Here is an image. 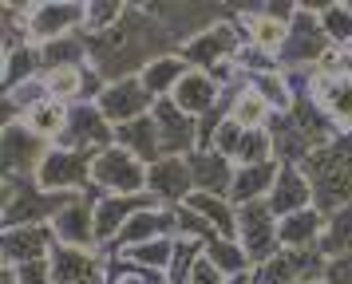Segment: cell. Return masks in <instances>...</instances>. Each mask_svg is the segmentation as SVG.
<instances>
[{
  "instance_id": "6da1fadb",
  "label": "cell",
  "mask_w": 352,
  "mask_h": 284,
  "mask_svg": "<svg viewBox=\"0 0 352 284\" xmlns=\"http://www.w3.org/2000/svg\"><path fill=\"white\" fill-rule=\"evenodd\" d=\"M87 44H91V67L107 83L143 75L155 60L178 51V40L162 28L159 16L151 12V8H131V4L111 32L87 36Z\"/></svg>"
},
{
  "instance_id": "7a4b0ae2",
  "label": "cell",
  "mask_w": 352,
  "mask_h": 284,
  "mask_svg": "<svg viewBox=\"0 0 352 284\" xmlns=\"http://www.w3.org/2000/svg\"><path fill=\"white\" fill-rule=\"evenodd\" d=\"M340 130L329 123V115L320 110V103L313 95H297L293 110L273 115L270 123V139H273V154L281 166H301L305 158L320 150L324 142H333Z\"/></svg>"
},
{
  "instance_id": "3957f363",
  "label": "cell",
  "mask_w": 352,
  "mask_h": 284,
  "mask_svg": "<svg viewBox=\"0 0 352 284\" xmlns=\"http://www.w3.org/2000/svg\"><path fill=\"white\" fill-rule=\"evenodd\" d=\"M301 174L313 186V209L324 217L352 205V130H340L333 142L313 150L301 162Z\"/></svg>"
},
{
  "instance_id": "277c9868",
  "label": "cell",
  "mask_w": 352,
  "mask_h": 284,
  "mask_svg": "<svg viewBox=\"0 0 352 284\" xmlns=\"http://www.w3.org/2000/svg\"><path fill=\"white\" fill-rule=\"evenodd\" d=\"M76 193H48L36 186V178H4V193H0V221L4 229H20V225H52V217L72 202Z\"/></svg>"
},
{
  "instance_id": "5b68a950",
  "label": "cell",
  "mask_w": 352,
  "mask_h": 284,
  "mask_svg": "<svg viewBox=\"0 0 352 284\" xmlns=\"http://www.w3.org/2000/svg\"><path fill=\"white\" fill-rule=\"evenodd\" d=\"M333 51L329 44V36L320 28V16L309 12L305 4H297V16H293V24H289V36L281 51H277V63H281V71H301V67H317L324 56Z\"/></svg>"
},
{
  "instance_id": "8992f818",
  "label": "cell",
  "mask_w": 352,
  "mask_h": 284,
  "mask_svg": "<svg viewBox=\"0 0 352 284\" xmlns=\"http://www.w3.org/2000/svg\"><path fill=\"white\" fill-rule=\"evenodd\" d=\"M91 182L99 193H119V198L146 193V162H139L123 146H107L91 162Z\"/></svg>"
},
{
  "instance_id": "52a82bcc",
  "label": "cell",
  "mask_w": 352,
  "mask_h": 284,
  "mask_svg": "<svg viewBox=\"0 0 352 284\" xmlns=\"http://www.w3.org/2000/svg\"><path fill=\"white\" fill-rule=\"evenodd\" d=\"M91 162H96V154H76V150L52 146L48 158L36 170V186L48 189V193H87V189H96Z\"/></svg>"
},
{
  "instance_id": "ba28073f",
  "label": "cell",
  "mask_w": 352,
  "mask_h": 284,
  "mask_svg": "<svg viewBox=\"0 0 352 284\" xmlns=\"http://www.w3.org/2000/svg\"><path fill=\"white\" fill-rule=\"evenodd\" d=\"M60 150H76V154H99L115 146V126L103 119V110L96 103H76L67 110V126L64 134L56 139Z\"/></svg>"
},
{
  "instance_id": "9c48e42d",
  "label": "cell",
  "mask_w": 352,
  "mask_h": 284,
  "mask_svg": "<svg viewBox=\"0 0 352 284\" xmlns=\"http://www.w3.org/2000/svg\"><path fill=\"white\" fill-rule=\"evenodd\" d=\"M281 221L273 217L270 202H250V205H238V245L250 252V261L265 265L273 252L281 249Z\"/></svg>"
},
{
  "instance_id": "30bf717a",
  "label": "cell",
  "mask_w": 352,
  "mask_h": 284,
  "mask_svg": "<svg viewBox=\"0 0 352 284\" xmlns=\"http://www.w3.org/2000/svg\"><path fill=\"white\" fill-rule=\"evenodd\" d=\"M87 24V4L76 0H48V4H28V40L36 47L76 36Z\"/></svg>"
},
{
  "instance_id": "8fae6325",
  "label": "cell",
  "mask_w": 352,
  "mask_h": 284,
  "mask_svg": "<svg viewBox=\"0 0 352 284\" xmlns=\"http://www.w3.org/2000/svg\"><path fill=\"white\" fill-rule=\"evenodd\" d=\"M96 198H99V189L76 193V198H72V202L52 217V237H56V245H72V249H99V237H96Z\"/></svg>"
},
{
  "instance_id": "7c38bea8",
  "label": "cell",
  "mask_w": 352,
  "mask_h": 284,
  "mask_svg": "<svg viewBox=\"0 0 352 284\" xmlns=\"http://www.w3.org/2000/svg\"><path fill=\"white\" fill-rule=\"evenodd\" d=\"M52 142L32 134L24 123H12L0 130V162H4V178H36L40 162L48 158Z\"/></svg>"
},
{
  "instance_id": "4fadbf2b",
  "label": "cell",
  "mask_w": 352,
  "mask_h": 284,
  "mask_svg": "<svg viewBox=\"0 0 352 284\" xmlns=\"http://www.w3.org/2000/svg\"><path fill=\"white\" fill-rule=\"evenodd\" d=\"M241 44H245V40L238 36V24L222 20V24H214V28L198 32L194 40H186V44L178 47V56L190 63L194 71H210V67H218V63L234 60Z\"/></svg>"
},
{
  "instance_id": "5bb4252c",
  "label": "cell",
  "mask_w": 352,
  "mask_h": 284,
  "mask_svg": "<svg viewBox=\"0 0 352 284\" xmlns=\"http://www.w3.org/2000/svg\"><path fill=\"white\" fill-rule=\"evenodd\" d=\"M324 257L317 249H277L265 265L254 268V284H301V281H324Z\"/></svg>"
},
{
  "instance_id": "9a60e30c",
  "label": "cell",
  "mask_w": 352,
  "mask_h": 284,
  "mask_svg": "<svg viewBox=\"0 0 352 284\" xmlns=\"http://www.w3.org/2000/svg\"><path fill=\"white\" fill-rule=\"evenodd\" d=\"M56 284H107V268L111 257L103 249H72V245H56L48 257Z\"/></svg>"
},
{
  "instance_id": "2e32d148",
  "label": "cell",
  "mask_w": 352,
  "mask_h": 284,
  "mask_svg": "<svg viewBox=\"0 0 352 284\" xmlns=\"http://www.w3.org/2000/svg\"><path fill=\"white\" fill-rule=\"evenodd\" d=\"M155 95L143 87V79H119V83H107V91L99 95L96 107L103 110V119L111 126H127L135 123V119H146L151 110H155Z\"/></svg>"
},
{
  "instance_id": "e0dca14e",
  "label": "cell",
  "mask_w": 352,
  "mask_h": 284,
  "mask_svg": "<svg viewBox=\"0 0 352 284\" xmlns=\"http://www.w3.org/2000/svg\"><path fill=\"white\" fill-rule=\"evenodd\" d=\"M151 119L159 126L162 158H190L198 150V119H190L175 99H159Z\"/></svg>"
},
{
  "instance_id": "ac0fdd59",
  "label": "cell",
  "mask_w": 352,
  "mask_h": 284,
  "mask_svg": "<svg viewBox=\"0 0 352 284\" xmlns=\"http://www.w3.org/2000/svg\"><path fill=\"white\" fill-rule=\"evenodd\" d=\"M293 16H297V4H265V8H250V12H238V24L245 28V40L257 47H265V51H281L289 36V24H293Z\"/></svg>"
},
{
  "instance_id": "d6986e66",
  "label": "cell",
  "mask_w": 352,
  "mask_h": 284,
  "mask_svg": "<svg viewBox=\"0 0 352 284\" xmlns=\"http://www.w3.org/2000/svg\"><path fill=\"white\" fill-rule=\"evenodd\" d=\"M146 193L166 209L186 205V198L194 193L190 158H159L155 166H146Z\"/></svg>"
},
{
  "instance_id": "ffe728a7",
  "label": "cell",
  "mask_w": 352,
  "mask_h": 284,
  "mask_svg": "<svg viewBox=\"0 0 352 284\" xmlns=\"http://www.w3.org/2000/svg\"><path fill=\"white\" fill-rule=\"evenodd\" d=\"M151 205H159L151 193H135V198H119V193H99L96 198V237H99V249L107 252L115 245V237L131 225L135 213H143Z\"/></svg>"
},
{
  "instance_id": "44dd1931",
  "label": "cell",
  "mask_w": 352,
  "mask_h": 284,
  "mask_svg": "<svg viewBox=\"0 0 352 284\" xmlns=\"http://www.w3.org/2000/svg\"><path fill=\"white\" fill-rule=\"evenodd\" d=\"M151 12L159 16L162 28L178 40V47L186 44V40H194L198 32H206V28H214V24L226 20V12L218 4H155Z\"/></svg>"
},
{
  "instance_id": "7402d4cb",
  "label": "cell",
  "mask_w": 352,
  "mask_h": 284,
  "mask_svg": "<svg viewBox=\"0 0 352 284\" xmlns=\"http://www.w3.org/2000/svg\"><path fill=\"white\" fill-rule=\"evenodd\" d=\"M52 249H56L52 225H20V229H4L0 233V252H4V265L8 268L48 261Z\"/></svg>"
},
{
  "instance_id": "603a6c76",
  "label": "cell",
  "mask_w": 352,
  "mask_h": 284,
  "mask_svg": "<svg viewBox=\"0 0 352 284\" xmlns=\"http://www.w3.org/2000/svg\"><path fill=\"white\" fill-rule=\"evenodd\" d=\"M159 237H178V217H175V209H166V205H151V209L131 217V225L115 237V245L107 252L115 257V252L131 249V245H146V241H159Z\"/></svg>"
},
{
  "instance_id": "cb8c5ba5",
  "label": "cell",
  "mask_w": 352,
  "mask_h": 284,
  "mask_svg": "<svg viewBox=\"0 0 352 284\" xmlns=\"http://www.w3.org/2000/svg\"><path fill=\"white\" fill-rule=\"evenodd\" d=\"M190 174H194V193H214V198H230L238 166L218 150H194L190 154Z\"/></svg>"
},
{
  "instance_id": "d4e9b609",
  "label": "cell",
  "mask_w": 352,
  "mask_h": 284,
  "mask_svg": "<svg viewBox=\"0 0 352 284\" xmlns=\"http://www.w3.org/2000/svg\"><path fill=\"white\" fill-rule=\"evenodd\" d=\"M265 202H270L277 221L293 217L301 209H313V186H309V178L301 174V166H281V174H277V182H273Z\"/></svg>"
},
{
  "instance_id": "484cf974",
  "label": "cell",
  "mask_w": 352,
  "mask_h": 284,
  "mask_svg": "<svg viewBox=\"0 0 352 284\" xmlns=\"http://www.w3.org/2000/svg\"><path fill=\"white\" fill-rule=\"evenodd\" d=\"M222 95L226 91L206 75V71H186V79L175 87V95H170V99H175V103L186 110L190 119H206L210 110L218 107V99H222Z\"/></svg>"
},
{
  "instance_id": "4316f807",
  "label": "cell",
  "mask_w": 352,
  "mask_h": 284,
  "mask_svg": "<svg viewBox=\"0 0 352 284\" xmlns=\"http://www.w3.org/2000/svg\"><path fill=\"white\" fill-rule=\"evenodd\" d=\"M281 174V162H257V166H238V178H234V189H230V202L234 205H250V202H265L270 198L273 182Z\"/></svg>"
},
{
  "instance_id": "83f0119b",
  "label": "cell",
  "mask_w": 352,
  "mask_h": 284,
  "mask_svg": "<svg viewBox=\"0 0 352 284\" xmlns=\"http://www.w3.org/2000/svg\"><path fill=\"white\" fill-rule=\"evenodd\" d=\"M115 146L131 150V154L139 158V162H146V166H155L162 158L159 126H155L151 115H146V119H135V123H127V126H115Z\"/></svg>"
},
{
  "instance_id": "f1b7e54d",
  "label": "cell",
  "mask_w": 352,
  "mask_h": 284,
  "mask_svg": "<svg viewBox=\"0 0 352 284\" xmlns=\"http://www.w3.org/2000/svg\"><path fill=\"white\" fill-rule=\"evenodd\" d=\"M281 249H297V252H309L317 249L320 252V233H324V213L320 209H301L293 217H281Z\"/></svg>"
},
{
  "instance_id": "f546056e",
  "label": "cell",
  "mask_w": 352,
  "mask_h": 284,
  "mask_svg": "<svg viewBox=\"0 0 352 284\" xmlns=\"http://www.w3.org/2000/svg\"><path fill=\"white\" fill-rule=\"evenodd\" d=\"M194 213H202L210 221V229L218 237H230V241H238V205L230 202V198H214V193H190L186 198Z\"/></svg>"
},
{
  "instance_id": "4dcf8cb0",
  "label": "cell",
  "mask_w": 352,
  "mask_h": 284,
  "mask_svg": "<svg viewBox=\"0 0 352 284\" xmlns=\"http://www.w3.org/2000/svg\"><path fill=\"white\" fill-rule=\"evenodd\" d=\"M186 71H194V67L175 51V56H162V60H155L139 79H143V87L155 95V99H170V95H175V87L186 79Z\"/></svg>"
},
{
  "instance_id": "1f68e13d",
  "label": "cell",
  "mask_w": 352,
  "mask_h": 284,
  "mask_svg": "<svg viewBox=\"0 0 352 284\" xmlns=\"http://www.w3.org/2000/svg\"><path fill=\"white\" fill-rule=\"evenodd\" d=\"M175 245H178V237H159V241H146V245H131V249L115 252V257L127 261L131 268L162 272V276H166V268H170V261H175Z\"/></svg>"
},
{
  "instance_id": "d6a6232c",
  "label": "cell",
  "mask_w": 352,
  "mask_h": 284,
  "mask_svg": "<svg viewBox=\"0 0 352 284\" xmlns=\"http://www.w3.org/2000/svg\"><path fill=\"white\" fill-rule=\"evenodd\" d=\"M40 60H44V71L83 67V63H91V44H87V36H83V32H76V36H64V40L44 44V47H40Z\"/></svg>"
},
{
  "instance_id": "836d02e7",
  "label": "cell",
  "mask_w": 352,
  "mask_h": 284,
  "mask_svg": "<svg viewBox=\"0 0 352 284\" xmlns=\"http://www.w3.org/2000/svg\"><path fill=\"white\" fill-rule=\"evenodd\" d=\"M40 75H44V60H40V47L36 44H24L4 56V95L24 87V83H36Z\"/></svg>"
},
{
  "instance_id": "e575fe53",
  "label": "cell",
  "mask_w": 352,
  "mask_h": 284,
  "mask_svg": "<svg viewBox=\"0 0 352 284\" xmlns=\"http://www.w3.org/2000/svg\"><path fill=\"white\" fill-rule=\"evenodd\" d=\"M230 119L241 126V130H270L273 123V107L261 99V95L245 83L238 95H234V110H230Z\"/></svg>"
},
{
  "instance_id": "d590c367",
  "label": "cell",
  "mask_w": 352,
  "mask_h": 284,
  "mask_svg": "<svg viewBox=\"0 0 352 284\" xmlns=\"http://www.w3.org/2000/svg\"><path fill=\"white\" fill-rule=\"evenodd\" d=\"M67 110L72 107H64V103H56V99H44V103H36L20 123L28 126L32 134H40L44 142H52L56 146V139L64 134V126H67Z\"/></svg>"
},
{
  "instance_id": "8d00e7d4",
  "label": "cell",
  "mask_w": 352,
  "mask_h": 284,
  "mask_svg": "<svg viewBox=\"0 0 352 284\" xmlns=\"http://www.w3.org/2000/svg\"><path fill=\"white\" fill-rule=\"evenodd\" d=\"M352 252V205L336 209L324 217V233H320V257L333 261V257H344Z\"/></svg>"
},
{
  "instance_id": "74e56055",
  "label": "cell",
  "mask_w": 352,
  "mask_h": 284,
  "mask_svg": "<svg viewBox=\"0 0 352 284\" xmlns=\"http://www.w3.org/2000/svg\"><path fill=\"white\" fill-rule=\"evenodd\" d=\"M202 257H206V261H214V265L222 268L226 276L254 272V261H250V252L241 249L238 241H230V237H214L210 245H202Z\"/></svg>"
},
{
  "instance_id": "f35d334b",
  "label": "cell",
  "mask_w": 352,
  "mask_h": 284,
  "mask_svg": "<svg viewBox=\"0 0 352 284\" xmlns=\"http://www.w3.org/2000/svg\"><path fill=\"white\" fill-rule=\"evenodd\" d=\"M87 67V63H83ZM83 67H60V71H44V91L48 99L64 103V107H76L83 103Z\"/></svg>"
},
{
  "instance_id": "ab89813d",
  "label": "cell",
  "mask_w": 352,
  "mask_h": 284,
  "mask_svg": "<svg viewBox=\"0 0 352 284\" xmlns=\"http://www.w3.org/2000/svg\"><path fill=\"white\" fill-rule=\"evenodd\" d=\"M320 28H324V36H329V44L336 47V51H352V8L349 4H320Z\"/></svg>"
},
{
  "instance_id": "60d3db41",
  "label": "cell",
  "mask_w": 352,
  "mask_h": 284,
  "mask_svg": "<svg viewBox=\"0 0 352 284\" xmlns=\"http://www.w3.org/2000/svg\"><path fill=\"white\" fill-rule=\"evenodd\" d=\"M250 87H254L265 103L273 107V115H285V110H293V103H297V95H293V87H289V75L285 71H270V75H257L250 79Z\"/></svg>"
},
{
  "instance_id": "b9f144b4",
  "label": "cell",
  "mask_w": 352,
  "mask_h": 284,
  "mask_svg": "<svg viewBox=\"0 0 352 284\" xmlns=\"http://www.w3.org/2000/svg\"><path fill=\"white\" fill-rule=\"evenodd\" d=\"M234 67H238L245 79H257V75H270V71H281L277 56H273V51H265V47L250 44V40L238 47V56H234Z\"/></svg>"
},
{
  "instance_id": "7bdbcfd3",
  "label": "cell",
  "mask_w": 352,
  "mask_h": 284,
  "mask_svg": "<svg viewBox=\"0 0 352 284\" xmlns=\"http://www.w3.org/2000/svg\"><path fill=\"white\" fill-rule=\"evenodd\" d=\"M273 139L270 130H245L241 134V146L234 154V166H257V162H273Z\"/></svg>"
},
{
  "instance_id": "ee69618b",
  "label": "cell",
  "mask_w": 352,
  "mask_h": 284,
  "mask_svg": "<svg viewBox=\"0 0 352 284\" xmlns=\"http://www.w3.org/2000/svg\"><path fill=\"white\" fill-rule=\"evenodd\" d=\"M127 12V4H115V0H96V4H87V24H83V36H103V32H111L119 20Z\"/></svg>"
},
{
  "instance_id": "f6af8a7d",
  "label": "cell",
  "mask_w": 352,
  "mask_h": 284,
  "mask_svg": "<svg viewBox=\"0 0 352 284\" xmlns=\"http://www.w3.org/2000/svg\"><path fill=\"white\" fill-rule=\"evenodd\" d=\"M175 217H178V237H186V241H198V245H210L214 241V229H210V221L202 213H194L190 205H175Z\"/></svg>"
},
{
  "instance_id": "bcb514c9",
  "label": "cell",
  "mask_w": 352,
  "mask_h": 284,
  "mask_svg": "<svg viewBox=\"0 0 352 284\" xmlns=\"http://www.w3.org/2000/svg\"><path fill=\"white\" fill-rule=\"evenodd\" d=\"M241 134H245V130H241L234 119H226V123L218 126L214 142H210V150H218V154H226L230 162H234V154H238V146H241Z\"/></svg>"
},
{
  "instance_id": "7dc6e473",
  "label": "cell",
  "mask_w": 352,
  "mask_h": 284,
  "mask_svg": "<svg viewBox=\"0 0 352 284\" xmlns=\"http://www.w3.org/2000/svg\"><path fill=\"white\" fill-rule=\"evenodd\" d=\"M16 281L20 284H56L48 261H32V265H20L16 268Z\"/></svg>"
},
{
  "instance_id": "c3c4849f",
  "label": "cell",
  "mask_w": 352,
  "mask_h": 284,
  "mask_svg": "<svg viewBox=\"0 0 352 284\" xmlns=\"http://www.w3.org/2000/svg\"><path fill=\"white\" fill-rule=\"evenodd\" d=\"M324 284H352V252L333 257V261L324 265Z\"/></svg>"
},
{
  "instance_id": "681fc988",
  "label": "cell",
  "mask_w": 352,
  "mask_h": 284,
  "mask_svg": "<svg viewBox=\"0 0 352 284\" xmlns=\"http://www.w3.org/2000/svg\"><path fill=\"white\" fill-rule=\"evenodd\" d=\"M190 284H226V272L214 265V261L198 257V265H194V272H190Z\"/></svg>"
},
{
  "instance_id": "f907efd6",
  "label": "cell",
  "mask_w": 352,
  "mask_h": 284,
  "mask_svg": "<svg viewBox=\"0 0 352 284\" xmlns=\"http://www.w3.org/2000/svg\"><path fill=\"white\" fill-rule=\"evenodd\" d=\"M0 284H20L16 281V268H8V265L0 268Z\"/></svg>"
},
{
  "instance_id": "816d5d0a",
  "label": "cell",
  "mask_w": 352,
  "mask_h": 284,
  "mask_svg": "<svg viewBox=\"0 0 352 284\" xmlns=\"http://www.w3.org/2000/svg\"><path fill=\"white\" fill-rule=\"evenodd\" d=\"M226 284H254V272H241V276H226Z\"/></svg>"
},
{
  "instance_id": "f5cc1de1",
  "label": "cell",
  "mask_w": 352,
  "mask_h": 284,
  "mask_svg": "<svg viewBox=\"0 0 352 284\" xmlns=\"http://www.w3.org/2000/svg\"><path fill=\"white\" fill-rule=\"evenodd\" d=\"M301 284H324V281H301Z\"/></svg>"
},
{
  "instance_id": "db71d44e",
  "label": "cell",
  "mask_w": 352,
  "mask_h": 284,
  "mask_svg": "<svg viewBox=\"0 0 352 284\" xmlns=\"http://www.w3.org/2000/svg\"><path fill=\"white\" fill-rule=\"evenodd\" d=\"M349 8H352V0H349Z\"/></svg>"
}]
</instances>
